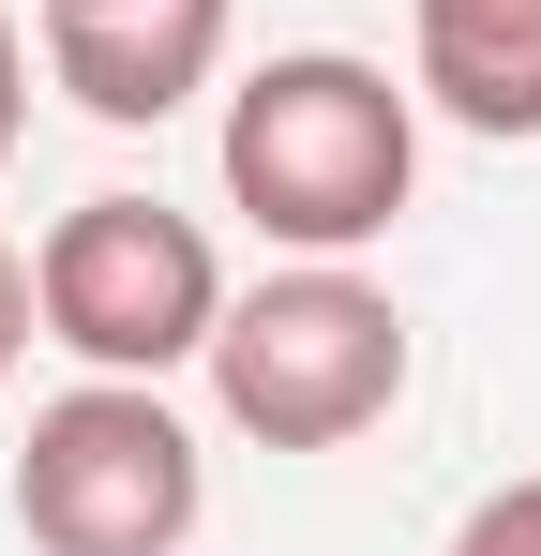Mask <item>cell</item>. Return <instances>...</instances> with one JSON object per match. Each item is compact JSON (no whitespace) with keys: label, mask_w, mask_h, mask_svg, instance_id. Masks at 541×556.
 <instances>
[{"label":"cell","mask_w":541,"mask_h":556,"mask_svg":"<svg viewBox=\"0 0 541 556\" xmlns=\"http://www.w3.org/2000/svg\"><path fill=\"white\" fill-rule=\"evenodd\" d=\"M422 195V91L347 46H286L226 91V211L286 256H361Z\"/></svg>","instance_id":"obj_1"},{"label":"cell","mask_w":541,"mask_h":556,"mask_svg":"<svg viewBox=\"0 0 541 556\" xmlns=\"http://www.w3.org/2000/svg\"><path fill=\"white\" fill-rule=\"evenodd\" d=\"M211 406L256 452H347L406 406V316L347 256H286L270 286H226L211 316Z\"/></svg>","instance_id":"obj_2"},{"label":"cell","mask_w":541,"mask_h":556,"mask_svg":"<svg viewBox=\"0 0 541 556\" xmlns=\"http://www.w3.org/2000/svg\"><path fill=\"white\" fill-rule=\"evenodd\" d=\"M196 511H211V452L166 406V376H76L61 406H30L15 452L30 556H180Z\"/></svg>","instance_id":"obj_3"},{"label":"cell","mask_w":541,"mask_h":556,"mask_svg":"<svg viewBox=\"0 0 541 556\" xmlns=\"http://www.w3.org/2000/svg\"><path fill=\"white\" fill-rule=\"evenodd\" d=\"M30 316H46V346H76V376H180L211 362L226 256L166 195H76L30 241Z\"/></svg>","instance_id":"obj_4"},{"label":"cell","mask_w":541,"mask_h":556,"mask_svg":"<svg viewBox=\"0 0 541 556\" xmlns=\"http://www.w3.org/2000/svg\"><path fill=\"white\" fill-rule=\"evenodd\" d=\"M406 91L466 136H541V0H406Z\"/></svg>","instance_id":"obj_5"},{"label":"cell","mask_w":541,"mask_h":556,"mask_svg":"<svg viewBox=\"0 0 541 556\" xmlns=\"http://www.w3.org/2000/svg\"><path fill=\"white\" fill-rule=\"evenodd\" d=\"M451 556H541V466H527V481H496V496H466Z\"/></svg>","instance_id":"obj_6"},{"label":"cell","mask_w":541,"mask_h":556,"mask_svg":"<svg viewBox=\"0 0 541 556\" xmlns=\"http://www.w3.org/2000/svg\"><path fill=\"white\" fill-rule=\"evenodd\" d=\"M136 15H226V0H30V30H136Z\"/></svg>","instance_id":"obj_7"},{"label":"cell","mask_w":541,"mask_h":556,"mask_svg":"<svg viewBox=\"0 0 541 556\" xmlns=\"http://www.w3.org/2000/svg\"><path fill=\"white\" fill-rule=\"evenodd\" d=\"M30 331H46V316H30V256L0 241V391H15V362H30Z\"/></svg>","instance_id":"obj_8"},{"label":"cell","mask_w":541,"mask_h":556,"mask_svg":"<svg viewBox=\"0 0 541 556\" xmlns=\"http://www.w3.org/2000/svg\"><path fill=\"white\" fill-rule=\"evenodd\" d=\"M15 121H30V30L0 15V166H15Z\"/></svg>","instance_id":"obj_9"}]
</instances>
